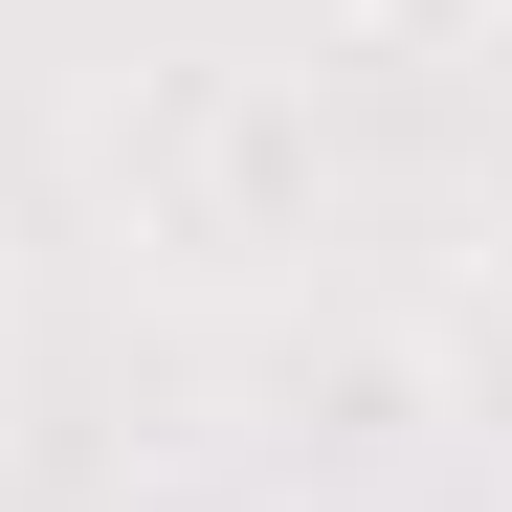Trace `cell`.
<instances>
[]
</instances>
